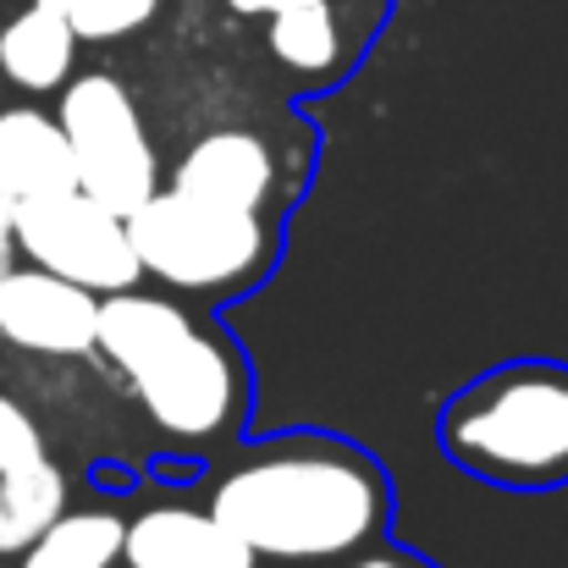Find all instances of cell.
Returning a JSON list of instances; mask_svg holds the SVG:
<instances>
[{"instance_id": "obj_4", "label": "cell", "mask_w": 568, "mask_h": 568, "mask_svg": "<svg viewBox=\"0 0 568 568\" xmlns=\"http://www.w3.org/2000/svg\"><path fill=\"white\" fill-rule=\"evenodd\" d=\"M128 232L144 276L204 298H226L260 282L276 254V232L260 210H232L183 189H155L128 215Z\"/></svg>"}, {"instance_id": "obj_18", "label": "cell", "mask_w": 568, "mask_h": 568, "mask_svg": "<svg viewBox=\"0 0 568 568\" xmlns=\"http://www.w3.org/2000/svg\"><path fill=\"white\" fill-rule=\"evenodd\" d=\"M348 568H419V564H408L403 552H371V558H359V564H348Z\"/></svg>"}, {"instance_id": "obj_12", "label": "cell", "mask_w": 568, "mask_h": 568, "mask_svg": "<svg viewBox=\"0 0 568 568\" xmlns=\"http://www.w3.org/2000/svg\"><path fill=\"white\" fill-rule=\"evenodd\" d=\"M271 55L282 72L304 78V83H321L343 67V22H337V6L332 0H293L271 17V33H265Z\"/></svg>"}, {"instance_id": "obj_16", "label": "cell", "mask_w": 568, "mask_h": 568, "mask_svg": "<svg viewBox=\"0 0 568 568\" xmlns=\"http://www.w3.org/2000/svg\"><path fill=\"white\" fill-rule=\"evenodd\" d=\"M39 453H44V430L33 425V414L17 397L0 392V475L28 464V458H39Z\"/></svg>"}, {"instance_id": "obj_9", "label": "cell", "mask_w": 568, "mask_h": 568, "mask_svg": "<svg viewBox=\"0 0 568 568\" xmlns=\"http://www.w3.org/2000/svg\"><path fill=\"white\" fill-rule=\"evenodd\" d=\"M67 189H78V172H72V150H67L61 122L33 111V105L0 111V226L11 232L22 204Z\"/></svg>"}, {"instance_id": "obj_2", "label": "cell", "mask_w": 568, "mask_h": 568, "mask_svg": "<svg viewBox=\"0 0 568 568\" xmlns=\"http://www.w3.org/2000/svg\"><path fill=\"white\" fill-rule=\"evenodd\" d=\"M94 354L128 381L150 425L172 442H221L243 419L248 381L237 354L166 293H105Z\"/></svg>"}, {"instance_id": "obj_6", "label": "cell", "mask_w": 568, "mask_h": 568, "mask_svg": "<svg viewBox=\"0 0 568 568\" xmlns=\"http://www.w3.org/2000/svg\"><path fill=\"white\" fill-rule=\"evenodd\" d=\"M11 243L28 265H44L89 293H122V287H139L144 276L128 215H116L111 204H100L83 189L22 204L11 221Z\"/></svg>"}, {"instance_id": "obj_14", "label": "cell", "mask_w": 568, "mask_h": 568, "mask_svg": "<svg viewBox=\"0 0 568 568\" xmlns=\"http://www.w3.org/2000/svg\"><path fill=\"white\" fill-rule=\"evenodd\" d=\"M122 514L111 508H78L61 514L44 536H33L17 568H116L122 564Z\"/></svg>"}, {"instance_id": "obj_5", "label": "cell", "mask_w": 568, "mask_h": 568, "mask_svg": "<svg viewBox=\"0 0 568 568\" xmlns=\"http://www.w3.org/2000/svg\"><path fill=\"white\" fill-rule=\"evenodd\" d=\"M78 189L111 204L116 215H133L150 193L161 189V155L150 144V128L111 72H78L61 83V111H55Z\"/></svg>"}, {"instance_id": "obj_13", "label": "cell", "mask_w": 568, "mask_h": 568, "mask_svg": "<svg viewBox=\"0 0 568 568\" xmlns=\"http://www.w3.org/2000/svg\"><path fill=\"white\" fill-rule=\"evenodd\" d=\"M61 514H67V475L50 464V453L0 475V552H22Z\"/></svg>"}, {"instance_id": "obj_3", "label": "cell", "mask_w": 568, "mask_h": 568, "mask_svg": "<svg viewBox=\"0 0 568 568\" xmlns=\"http://www.w3.org/2000/svg\"><path fill=\"white\" fill-rule=\"evenodd\" d=\"M442 447L480 480L497 486H558L568 480V371L508 365L458 392L442 414Z\"/></svg>"}, {"instance_id": "obj_10", "label": "cell", "mask_w": 568, "mask_h": 568, "mask_svg": "<svg viewBox=\"0 0 568 568\" xmlns=\"http://www.w3.org/2000/svg\"><path fill=\"white\" fill-rule=\"evenodd\" d=\"M172 189L232 204V210H265L276 193V155L248 128H215L183 150Z\"/></svg>"}, {"instance_id": "obj_19", "label": "cell", "mask_w": 568, "mask_h": 568, "mask_svg": "<svg viewBox=\"0 0 568 568\" xmlns=\"http://www.w3.org/2000/svg\"><path fill=\"white\" fill-rule=\"evenodd\" d=\"M11 260H17V243H11V232L0 226V282L11 276Z\"/></svg>"}, {"instance_id": "obj_1", "label": "cell", "mask_w": 568, "mask_h": 568, "mask_svg": "<svg viewBox=\"0 0 568 568\" xmlns=\"http://www.w3.org/2000/svg\"><path fill=\"white\" fill-rule=\"evenodd\" d=\"M210 514L260 564H332L386 525V480L365 453L298 436L232 464L210 491Z\"/></svg>"}, {"instance_id": "obj_11", "label": "cell", "mask_w": 568, "mask_h": 568, "mask_svg": "<svg viewBox=\"0 0 568 568\" xmlns=\"http://www.w3.org/2000/svg\"><path fill=\"white\" fill-rule=\"evenodd\" d=\"M78 44L83 39L67 22V0H28L0 28V72L28 94H50V89H61L72 78Z\"/></svg>"}, {"instance_id": "obj_7", "label": "cell", "mask_w": 568, "mask_h": 568, "mask_svg": "<svg viewBox=\"0 0 568 568\" xmlns=\"http://www.w3.org/2000/svg\"><path fill=\"white\" fill-rule=\"evenodd\" d=\"M100 332V293L44 271V265H11L0 282V343L44 359H83L94 354Z\"/></svg>"}, {"instance_id": "obj_17", "label": "cell", "mask_w": 568, "mask_h": 568, "mask_svg": "<svg viewBox=\"0 0 568 568\" xmlns=\"http://www.w3.org/2000/svg\"><path fill=\"white\" fill-rule=\"evenodd\" d=\"M237 17H276L282 6H293V0H226Z\"/></svg>"}, {"instance_id": "obj_8", "label": "cell", "mask_w": 568, "mask_h": 568, "mask_svg": "<svg viewBox=\"0 0 568 568\" xmlns=\"http://www.w3.org/2000/svg\"><path fill=\"white\" fill-rule=\"evenodd\" d=\"M122 564L128 568H260V558L210 514L161 503L128 519L122 530Z\"/></svg>"}, {"instance_id": "obj_15", "label": "cell", "mask_w": 568, "mask_h": 568, "mask_svg": "<svg viewBox=\"0 0 568 568\" xmlns=\"http://www.w3.org/2000/svg\"><path fill=\"white\" fill-rule=\"evenodd\" d=\"M161 0H67V22L78 39H94V44H111V39H128L139 33L150 17H155Z\"/></svg>"}]
</instances>
